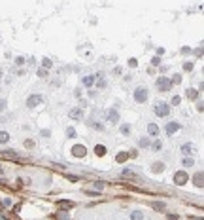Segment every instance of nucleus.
I'll use <instances>...</instances> for the list:
<instances>
[{"label": "nucleus", "mask_w": 204, "mask_h": 220, "mask_svg": "<svg viewBox=\"0 0 204 220\" xmlns=\"http://www.w3.org/2000/svg\"><path fill=\"white\" fill-rule=\"evenodd\" d=\"M172 104H180V97H174V99H172Z\"/></svg>", "instance_id": "32"}, {"label": "nucleus", "mask_w": 204, "mask_h": 220, "mask_svg": "<svg viewBox=\"0 0 204 220\" xmlns=\"http://www.w3.org/2000/svg\"><path fill=\"white\" fill-rule=\"evenodd\" d=\"M181 127V125L178 123V121H170V123H166V127H164V131H166V135H174L178 129Z\"/></svg>", "instance_id": "5"}, {"label": "nucleus", "mask_w": 204, "mask_h": 220, "mask_svg": "<svg viewBox=\"0 0 204 220\" xmlns=\"http://www.w3.org/2000/svg\"><path fill=\"white\" fill-rule=\"evenodd\" d=\"M168 220H178V216L176 214H168Z\"/></svg>", "instance_id": "33"}, {"label": "nucleus", "mask_w": 204, "mask_h": 220, "mask_svg": "<svg viewBox=\"0 0 204 220\" xmlns=\"http://www.w3.org/2000/svg\"><path fill=\"white\" fill-rule=\"evenodd\" d=\"M44 67L49 68V67H51V61H49V59H44Z\"/></svg>", "instance_id": "27"}, {"label": "nucleus", "mask_w": 204, "mask_h": 220, "mask_svg": "<svg viewBox=\"0 0 204 220\" xmlns=\"http://www.w3.org/2000/svg\"><path fill=\"white\" fill-rule=\"evenodd\" d=\"M6 99H0V112H4V110H6Z\"/></svg>", "instance_id": "23"}, {"label": "nucleus", "mask_w": 204, "mask_h": 220, "mask_svg": "<svg viewBox=\"0 0 204 220\" xmlns=\"http://www.w3.org/2000/svg\"><path fill=\"white\" fill-rule=\"evenodd\" d=\"M95 154H97V156H104V154H106V148H104L102 144H97V146H95Z\"/></svg>", "instance_id": "19"}, {"label": "nucleus", "mask_w": 204, "mask_h": 220, "mask_svg": "<svg viewBox=\"0 0 204 220\" xmlns=\"http://www.w3.org/2000/svg\"><path fill=\"white\" fill-rule=\"evenodd\" d=\"M153 112H155L157 116H161V118H166V116L170 114V104L159 101V103H155V104H153Z\"/></svg>", "instance_id": "1"}, {"label": "nucleus", "mask_w": 204, "mask_h": 220, "mask_svg": "<svg viewBox=\"0 0 204 220\" xmlns=\"http://www.w3.org/2000/svg\"><path fill=\"white\" fill-rule=\"evenodd\" d=\"M93 84H95V76H85V78H83V86L91 87Z\"/></svg>", "instance_id": "17"}, {"label": "nucleus", "mask_w": 204, "mask_h": 220, "mask_svg": "<svg viewBox=\"0 0 204 220\" xmlns=\"http://www.w3.org/2000/svg\"><path fill=\"white\" fill-rule=\"evenodd\" d=\"M66 133H68V137H76V131H74L72 127H68V131H66Z\"/></svg>", "instance_id": "30"}, {"label": "nucleus", "mask_w": 204, "mask_h": 220, "mask_svg": "<svg viewBox=\"0 0 204 220\" xmlns=\"http://www.w3.org/2000/svg\"><path fill=\"white\" fill-rule=\"evenodd\" d=\"M134 101L136 103H146L148 101V89L146 87H136L134 89Z\"/></svg>", "instance_id": "3"}, {"label": "nucleus", "mask_w": 204, "mask_h": 220, "mask_svg": "<svg viewBox=\"0 0 204 220\" xmlns=\"http://www.w3.org/2000/svg\"><path fill=\"white\" fill-rule=\"evenodd\" d=\"M15 63H17V65H23L25 59H23V57H17V59H15Z\"/></svg>", "instance_id": "31"}, {"label": "nucleus", "mask_w": 204, "mask_h": 220, "mask_svg": "<svg viewBox=\"0 0 204 220\" xmlns=\"http://www.w3.org/2000/svg\"><path fill=\"white\" fill-rule=\"evenodd\" d=\"M8 140H10V135L6 131H0V144H6Z\"/></svg>", "instance_id": "18"}, {"label": "nucleus", "mask_w": 204, "mask_h": 220, "mask_svg": "<svg viewBox=\"0 0 204 220\" xmlns=\"http://www.w3.org/2000/svg\"><path fill=\"white\" fill-rule=\"evenodd\" d=\"M151 148L153 150H161V143H159V140H155V143L151 144Z\"/></svg>", "instance_id": "25"}, {"label": "nucleus", "mask_w": 204, "mask_h": 220, "mask_svg": "<svg viewBox=\"0 0 204 220\" xmlns=\"http://www.w3.org/2000/svg\"><path fill=\"white\" fill-rule=\"evenodd\" d=\"M40 103H42V95H30L28 101H27V106L32 108V106H36V104H40Z\"/></svg>", "instance_id": "6"}, {"label": "nucleus", "mask_w": 204, "mask_h": 220, "mask_svg": "<svg viewBox=\"0 0 204 220\" xmlns=\"http://www.w3.org/2000/svg\"><path fill=\"white\" fill-rule=\"evenodd\" d=\"M138 144L142 146V148H146V146H149V140H148V139L144 137V139H140V140H138Z\"/></svg>", "instance_id": "21"}, {"label": "nucleus", "mask_w": 204, "mask_h": 220, "mask_svg": "<svg viewBox=\"0 0 204 220\" xmlns=\"http://www.w3.org/2000/svg\"><path fill=\"white\" fill-rule=\"evenodd\" d=\"M148 133H149V135H155V137H157V135H159V127H157L155 123H149V125H148Z\"/></svg>", "instance_id": "14"}, {"label": "nucleus", "mask_w": 204, "mask_h": 220, "mask_svg": "<svg viewBox=\"0 0 204 220\" xmlns=\"http://www.w3.org/2000/svg\"><path fill=\"white\" fill-rule=\"evenodd\" d=\"M4 156H10V158H15V152H13V150H8V152H4Z\"/></svg>", "instance_id": "29"}, {"label": "nucleus", "mask_w": 204, "mask_h": 220, "mask_svg": "<svg viewBox=\"0 0 204 220\" xmlns=\"http://www.w3.org/2000/svg\"><path fill=\"white\" fill-rule=\"evenodd\" d=\"M121 133H123V135H129V133H131L129 125H121Z\"/></svg>", "instance_id": "22"}, {"label": "nucleus", "mask_w": 204, "mask_h": 220, "mask_svg": "<svg viewBox=\"0 0 204 220\" xmlns=\"http://www.w3.org/2000/svg\"><path fill=\"white\" fill-rule=\"evenodd\" d=\"M146 216H144V213L142 211H132V214H131V220H144Z\"/></svg>", "instance_id": "13"}, {"label": "nucleus", "mask_w": 204, "mask_h": 220, "mask_svg": "<svg viewBox=\"0 0 204 220\" xmlns=\"http://www.w3.org/2000/svg\"><path fill=\"white\" fill-rule=\"evenodd\" d=\"M155 209H164V203H153Z\"/></svg>", "instance_id": "28"}, {"label": "nucleus", "mask_w": 204, "mask_h": 220, "mask_svg": "<svg viewBox=\"0 0 204 220\" xmlns=\"http://www.w3.org/2000/svg\"><path fill=\"white\" fill-rule=\"evenodd\" d=\"M185 97H187V99H191V101H195V99L198 97V91L189 87V89H185Z\"/></svg>", "instance_id": "10"}, {"label": "nucleus", "mask_w": 204, "mask_h": 220, "mask_svg": "<svg viewBox=\"0 0 204 220\" xmlns=\"http://www.w3.org/2000/svg\"><path fill=\"white\" fill-rule=\"evenodd\" d=\"M187 180H189V177H187V173H185V171H178L176 175H174V182H176L178 186H185Z\"/></svg>", "instance_id": "4"}, {"label": "nucleus", "mask_w": 204, "mask_h": 220, "mask_svg": "<svg viewBox=\"0 0 204 220\" xmlns=\"http://www.w3.org/2000/svg\"><path fill=\"white\" fill-rule=\"evenodd\" d=\"M151 169H153V173H163V169H164V163H161V161H155V163L151 165Z\"/></svg>", "instance_id": "12"}, {"label": "nucleus", "mask_w": 204, "mask_h": 220, "mask_svg": "<svg viewBox=\"0 0 204 220\" xmlns=\"http://www.w3.org/2000/svg\"><path fill=\"white\" fill-rule=\"evenodd\" d=\"M85 146H80V144H76L74 148H72V154L76 156V158H83V156H85Z\"/></svg>", "instance_id": "7"}, {"label": "nucleus", "mask_w": 204, "mask_h": 220, "mask_svg": "<svg viewBox=\"0 0 204 220\" xmlns=\"http://www.w3.org/2000/svg\"><path fill=\"white\" fill-rule=\"evenodd\" d=\"M68 116H70L72 120H81V116H83V112H81V110H80V108H72V110H70V112H68Z\"/></svg>", "instance_id": "9"}, {"label": "nucleus", "mask_w": 204, "mask_h": 220, "mask_svg": "<svg viewBox=\"0 0 204 220\" xmlns=\"http://www.w3.org/2000/svg\"><path fill=\"white\" fill-rule=\"evenodd\" d=\"M193 68V63H185L183 65V70H191Z\"/></svg>", "instance_id": "26"}, {"label": "nucleus", "mask_w": 204, "mask_h": 220, "mask_svg": "<svg viewBox=\"0 0 204 220\" xmlns=\"http://www.w3.org/2000/svg\"><path fill=\"white\" fill-rule=\"evenodd\" d=\"M172 86H174V84H172L170 78H164V76L157 78V89H159V91H170Z\"/></svg>", "instance_id": "2"}, {"label": "nucleus", "mask_w": 204, "mask_h": 220, "mask_svg": "<svg viewBox=\"0 0 204 220\" xmlns=\"http://www.w3.org/2000/svg\"><path fill=\"white\" fill-rule=\"evenodd\" d=\"M108 120L112 121V123H117L119 121V114L115 112V110H110V112H108Z\"/></svg>", "instance_id": "11"}, {"label": "nucleus", "mask_w": 204, "mask_h": 220, "mask_svg": "<svg viewBox=\"0 0 204 220\" xmlns=\"http://www.w3.org/2000/svg\"><path fill=\"white\" fill-rule=\"evenodd\" d=\"M181 152L185 154V156H195V148H193V144H181Z\"/></svg>", "instance_id": "8"}, {"label": "nucleus", "mask_w": 204, "mask_h": 220, "mask_svg": "<svg viewBox=\"0 0 204 220\" xmlns=\"http://www.w3.org/2000/svg\"><path fill=\"white\" fill-rule=\"evenodd\" d=\"M129 158H131V156H129L127 152H119V154H117V158H115V160H117L119 163H123V161H127Z\"/></svg>", "instance_id": "15"}, {"label": "nucleus", "mask_w": 204, "mask_h": 220, "mask_svg": "<svg viewBox=\"0 0 204 220\" xmlns=\"http://www.w3.org/2000/svg\"><path fill=\"white\" fill-rule=\"evenodd\" d=\"M181 163H183V167H191L193 165V158H183Z\"/></svg>", "instance_id": "20"}, {"label": "nucleus", "mask_w": 204, "mask_h": 220, "mask_svg": "<svg viewBox=\"0 0 204 220\" xmlns=\"http://www.w3.org/2000/svg\"><path fill=\"white\" fill-rule=\"evenodd\" d=\"M181 82V76L180 74H174V78H172V84H180Z\"/></svg>", "instance_id": "24"}, {"label": "nucleus", "mask_w": 204, "mask_h": 220, "mask_svg": "<svg viewBox=\"0 0 204 220\" xmlns=\"http://www.w3.org/2000/svg\"><path fill=\"white\" fill-rule=\"evenodd\" d=\"M193 182H195V186H198V188H202V173H197L195 175V178H193Z\"/></svg>", "instance_id": "16"}]
</instances>
